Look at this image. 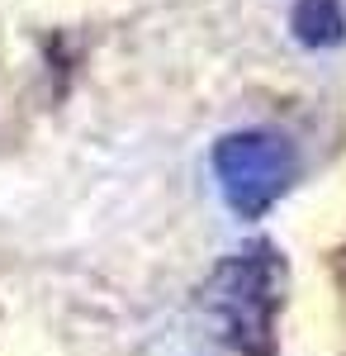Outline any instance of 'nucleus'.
Masks as SVG:
<instances>
[{
    "instance_id": "obj_1",
    "label": "nucleus",
    "mask_w": 346,
    "mask_h": 356,
    "mask_svg": "<svg viewBox=\"0 0 346 356\" xmlns=\"http://www.w3.org/2000/svg\"><path fill=\"white\" fill-rule=\"evenodd\" d=\"M199 304L238 356H275V318L285 304V257L270 243H252L223 257L204 280Z\"/></svg>"
},
{
    "instance_id": "obj_2",
    "label": "nucleus",
    "mask_w": 346,
    "mask_h": 356,
    "mask_svg": "<svg viewBox=\"0 0 346 356\" xmlns=\"http://www.w3.org/2000/svg\"><path fill=\"white\" fill-rule=\"evenodd\" d=\"M213 176L238 219H261L299 176V152L275 129H238L213 143Z\"/></svg>"
},
{
    "instance_id": "obj_3",
    "label": "nucleus",
    "mask_w": 346,
    "mask_h": 356,
    "mask_svg": "<svg viewBox=\"0 0 346 356\" xmlns=\"http://www.w3.org/2000/svg\"><path fill=\"white\" fill-rule=\"evenodd\" d=\"M290 29L294 38L313 53H327L346 38V10L342 0H294L290 10Z\"/></svg>"
}]
</instances>
